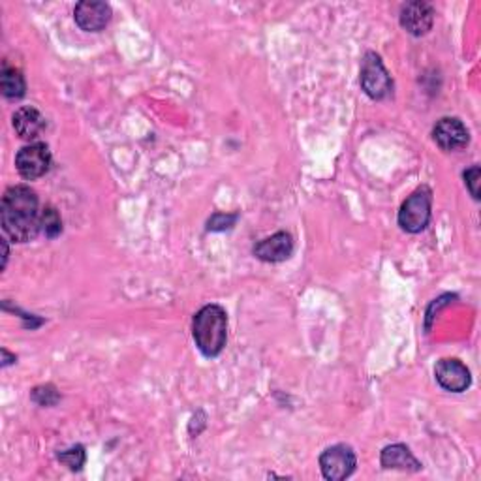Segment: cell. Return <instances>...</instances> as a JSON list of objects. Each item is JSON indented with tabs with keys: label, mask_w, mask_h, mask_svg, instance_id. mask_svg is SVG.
Masks as SVG:
<instances>
[{
	"label": "cell",
	"mask_w": 481,
	"mask_h": 481,
	"mask_svg": "<svg viewBox=\"0 0 481 481\" xmlns=\"http://www.w3.org/2000/svg\"><path fill=\"white\" fill-rule=\"evenodd\" d=\"M40 216V201L30 186L15 184L4 192L0 204V224L12 241H35L42 231Z\"/></svg>",
	"instance_id": "obj_1"
},
{
	"label": "cell",
	"mask_w": 481,
	"mask_h": 481,
	"mask_svg": "<svg viewBox=\"0 0 481 481\" xmlns=\"http://www.w3.org/2000/svg\"><path fill=\"white\" fill-rule=\"evenodd\" d=\"M192 335L206 358L221 355L228 343V314L221 305H206L194 314Z\"/></svg>",
	"instance_id": "obj_2"
},
{
	"label": "cell",
	"mask_w": 481,
	"mask_h": 481,
	"mask_svg": "<svg viewBox=\"0 0 481 481\" xmlns=\"http://www.w3.org/2000/svg\"><path fill=\"white\" fill-rule=\"evenodd\" d=\"M360 83L365 95L372 100H385L393 95L392 75L385 70L380 55L375 51H367L361 60Z\"/></svg>",
	"instance_id": "obj_3"
},
{
	"label": "cell",
	"mask_w": 481,
	"mask_h": 481,
	"mask_svg": "<svg viewBox=\"0 0 481 481\" xmlns=\"http://www.w3.org/2000/svg\"><path fill=\"white\" fill-rule=\"evenodd\" d=\"M431 206L432 190L429 186H422L407 198L399 211V226L408 234H422L431 222Z\"/></svg>",
	"instance_id": "obj_4"
},
{
	"label": "cell",
	"mask_w": 481,
	"mask_h": 481,
	"mask_svg": "<svg viewBox=\"0 0 481 481\" xmlns=\"http://www.w3.org/2000/svg\"><path fill=\"white\" fill-rule=\"evenodd\" d=\"M355 467H358V457H355L353 449L345 444L331 446L320 455L322 476L330 481H343L350 477Z\"/></svg>",
	"instance_id": "obj_5"
},
{
	"label": "cell",
	"mask_w": 481,
	"mask_h": 481,
	"mask_svg": "<svg viewBox=\"0 0 481 481\" xmlns=\"http://www.w3.org/2000/svg\"><path fill=\"white\" fill-rule=\"evenodd\" d=\"M15 167L23 179L36 181L50 172L51 152L45 144H30L15 157Z\"/></svg>",
	"instance_id": "obj_6"
},
{
	"label": "cell",
	"mask_w": 481,
	"mask_h": 481,
	"mask_svg": "<svg viewBox=\"0 0 481 481\" xmlns=\"http://www.w3.org/2000/svg\"><path fill=\"white\" fill-rule=\"evenodd\" d=\"M432 139L442 151L454 152L469 145L470 132L464 127V122L457 117H444L437 122L432 130Z\"/></svg>",
	"instance_id": "obj_7"
},
{
	"label": "cell",
	"mask_w": 481,
	"mask_h": 481,
	"mask_svg": "<svg viewBox=\"0 0 481 481\" xmlns=\"http://www.w3.org/2000/svg\"><path fill=\"white\" fill-rule=\"evenodd\" d=\"M434 376H437V382L440 384L442 390L452 393L467 392L472 382L469 367L454 358L440 360L437 367H434Z\"/></svg>",
	"instance_id": "obj_8"
},
{
	"label": "cell",
	"mask_w": 481,
	"mask_h": 481,
	"mask_svg": "<svg viewBox=\"0 0 481 481\" xmlns=\"http://www.w3.org/2000/svg\"><path fill=\"white\" fill-rule=\"evenodd\" d=\"M400 27L412 36H425L434 23V8L423 0H412L400 8Z\"/></svg>",
	"instance_id": "obj_9"
},
{
	"label": "cell",
	"mask_w": 481,
	"mask_h": 481,
	"mask_svg": "<svg viewBox=\"0 0 481 481\" xmlns=\"http://www.w3.org/2000/svg\"><path fill=\"white\" fill-rule=\"evenodd\" d=\"M74 19L85 33H100L112 21V8L100 0H83L75 6Z\"/></svg>",
	"instance_id": "obj_10"
},
{
	"label": "cell",
	"mask_w": 481,
	"mask_h": 481,
	"mask_svg": "<svg viewBox=\"0 0 481 481\" xmlns=\"http://www.w3.org/2000/svg\"><path fill=\"white\" fill-rule=\"evenodd\" d=\"M252 252L258 260L268 263H281L291 258L293 254V237L288 231H276L271 237L261 239L254 244Z\"/></svg>",
	"instance_id": "obj_11"
},
{
	"label": "cell",
	"mask_w": 481,
	"mask_h": 481,
	"mask_svg": "<svg viewBox=\"0 0 481 481\" xmlns=\"http://www.w3.org/2000/svg\"><path fill=\"white\" fill-rule=\"evenodd\" d=\"M382 467L387 470H405V472H420L423 467L422 462L414 457L410 447L405 444H392L382 449L380 455Z\"/></svg>",
	"instance_id": "obj_12"
},
{
	"label": "cell",
	"mask_w": 481,
	"mask_h": 481,
	"mask_svg": "<svg viewBox=\"0 0 481 481\" xmlns=\"http://www.w3.org/2000/svg\"><path fill=\"white\" fill-rule=\"evenodd\" d=\"M13 128L18 132V136L21 139H28V142H33V139L40 137L42 132L48 127V122H45V117L36 110V107H19L18 112L13 113Z\"/></svg>",
	"instance_id": "obj_13"
},
{
	"label": "cell",
	"mask_w": 481,
	"mask_h": 481,
	"mask_svg": "<svg viewBox=\"0 0 481 481\" xmlns=\"http://www.w3.org/2000/svg\"><path fill=\"white\" fill-rule=\"evenodd\" d=\"M0 89H3V95L8 100H19L25 97L27 83L21 70L4 66L3 74H0Z\"/></svg>",
	"instance_id": "obj_14"
},
{
	"label": "cell",
	"mask_w": 481,
	"mask_h": 481,
	"mask_svg": "<svg viewBox=\"0 0 481 481\" xmlns=\"http://www.w3.org/2000/svg\"><path fill=\"white\" fill-rule=\"evenodd\" d=\"M40 228L43 231V236L48 239H55L62 234V219L55 207L48 206L42 211L40 216Z\"/></svg>",
	"instance_id": "obj_15"
},
{
	"label": "cell",
	"mask_w": 481,
	"mask_h": 481,
	"mask_svg": "<svg viewBox=\"0 0 481 481\" xmlns=\"http://www.w3.org/2000/svg\"><path fill=\"white\" fill-rule=\"evenodd\" d=\"M57 459L66 464V467L72 470V472H77L83 469V464L87 461V455H85V447L83 446H72L70 449H65V452H58L57 454Z\"/></svg>",
	"instance_id": "obj_16"
},
{
	"label": "cell",
	"mask_w": 481,
	"mask_h": 481,
	"mask_svg": "<svg viewBox=\"0 0 481 481\" xmlns=\"http://www.w3.org/2000/svg\"><path fill=\"white\" fill-rule=\"evenodd\" d=\"M30 399H33L36 405L40 407H55L60 400V393L57 392V387L48 384V385H38L30 393Z\"/></svg>",
	"instance_id": "obj_17"
},
{
	"label": "cell",
	"mask_w": 481,
	"mask_h": 481,
	"mask_svg": "<svg viewBox=\"0 0 481 481\" xmlns=\"http://www.w3.org/2000/svg\"><path fill=\"white\" fill-rule=\"evenodd\" d=\"M464 184H467V189L470 190L474 199H479V179H481V169L477 164H474L472 167H469L467 172H464Z\"/></svg>",
	"instance_id": "obj_18"
},
{
	"label": "cell",
	"mask_w": 481,
	"mask_h": 481,
	"mask_svg": "<svg viewBox=\"0 0 481 481\" xmlns=\"http://www.w3.org/2000/svg\"><path fill=\"white\" fill-rule=\"evenodd\" d=\"M237 221V214H214L213 219L209 221L207 224V229L209 231H222V229H228L236 224Z\"/></svg>",
	"instance_id": "obj_19"
},
{
	"label": "cell",
	"mask_w": 481,
	"mask_h": 481,
	"mask_svg": "<svg viewBox=\"0 0 481 481\" xmlns=\"http://www.w3.org/2000/svg\"><path fill=\"white\" fill-rule=\"evenodd\" d=\"M0 244H3V254H4V256H3V269H4V268H6V261H8V254H10V252H8V243H6L4 237L0 239Z\"/></svg>",
	"instance_id": "obj_20"
},
{
	"label": "cell",
	"mask_w": 481,
	"mask_h": 481,
	"mask_svg": "<svg viewBox=\"0 0 481 481\" xmlns=\"http://www.w3.org/2000/svg\"><path fill=\"white\" fill-rule=\"evenodd\" d=\"M3 355H4V361H3V367H8L10 363L15 361V355H10V352L6 348H3Z\"/></svg>",
	"instance_id": "obj_21"
}]
</instances>
